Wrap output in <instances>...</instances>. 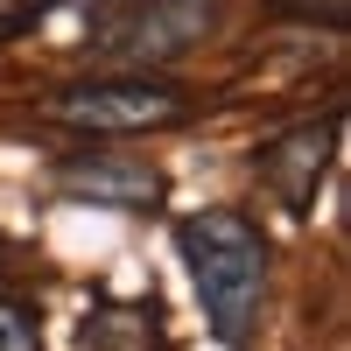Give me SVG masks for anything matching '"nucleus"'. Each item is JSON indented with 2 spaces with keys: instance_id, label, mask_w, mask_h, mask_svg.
<instances>
[{
  "instance_id": "obj_4",
  "label": "nucleus",
  "mask_w": 351,
  "mask_h": 351,
  "mask_svg": "<svg viewBox=\"0 0 351 351\" xmlns=\"http://www.w3.org/2000/svg\"><path fill=\"white\" fill-rule=\"evenodd\" d=\"M330 155H337V112L267 134L253 148V176L288 218H309V204H316V190H324V176H330Z\"/></svg>"
},
{
  "instance_id": "obj_3",
  "label": "nucleus",
  "mask_w": 351,
  "mask_h": 351,
  "mask_svg": "<svg viewBox=\"0 0 351 351\" xmlns=\"http://www.w3.org/2000/svg\"><path fill=\"white\" fill-rule=\"evenodd\" d=\"M204 36H211L204 0H134V8H106L92 21V49L112 64H169Z\"/></svg>"
},
{
  "instance_id": "obj_1",
  "label": "nucleus",
  "mask_w": 351,
  "mask_h": 351,
  "mask_svg": "<svg viewBox=\"0 0 351 351\" xmlns=\"http://www.w3.org/2000/svg\"><path fill=\"white\" fill-rule=\"evenodd\" d=\"M176 260L190 267L197 309L211 324L218 344L246 351V337L260 330V309H267V239L246 211H190L176 225Z\"/></svg>"
},
{
  "instance_id": "obj_7",
  "label": "nucleus",
  "mask_w": 351,
  "mask_h": 351,
  "mask_svg": "<svg viewBox=\"0 0 351 351\" xmlns=\"http://www.w3.org/2000/svg\"><path fill=\"white\" fill-rule=\"evenodd\" d=\"M0 351H43V316L14 295H0Z\"/></svg>"
},
{
  "instance_id": "obj_2",
  "label": "nucleus",
  "mask_w": 351,
  "mask_h": 351,
  "mask_svg": "<svg viewBox=\"0 0 351 351\" xmlns=\"http://www.w3.org/2000/svg\"><path fill=\"white\" fill-rule=\"evenodd\" d=\"M190 106V92L176 77H92V84H64L49 99V112L77 134H141V127H169Z\"/></svg>"
},
{
  "instance_id": "obj_5",
  "label": "nucleus",
  "mask_w": 351,
  "mask_h": 351,
  "mask_svg": "<svg viewBox=\"0 0 351 351\" xmlns=\"http://www.w3.org/2000/svg\"><path fill=\"white\" fill-rule=\"evenodd\" d=\"M56 190L84 197V204H112V211H162L169 176L148 162H127V155H71L56 169Z\"/></svg>"
},
{
  "instance_id": "obj_6",
  "label": "nucleus",
  "mask_w": 351,
  "mask_h": 351,
  "mask_svg": "<svg viewBox=\"0 0 351 351\" xmlns=\"http://www.w3.org/2000/svg\"><path fill=\"white\" fill-rule=\"evenodd\" d=\"M148 330H155V302H112L106 295L84 316V351H155Z\"/></svg>"
},
{
  "instance_id": "obj_8",
  "label": "nucleus",
  "mask_w": 351,
  "mask_h": 351,
  "mask_svg": "<svg viewBox=\"0 0 351 351\" xmlns=\"http://www.w3.org/2000/svg\"><path fill=\"white\" fill-rule=\"evenodd\" d=\"M288 21H324V28H344L351 21V0H281Z\"/></svg>"
}]
</instances>
